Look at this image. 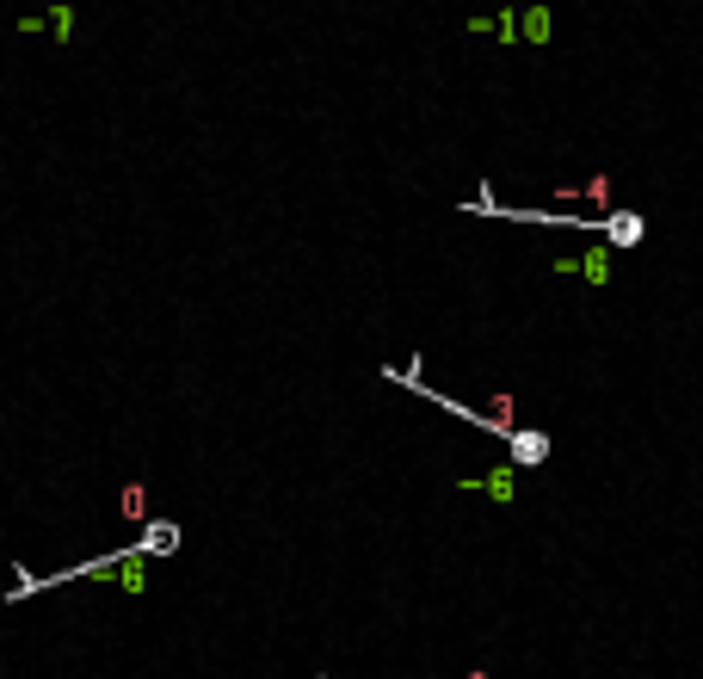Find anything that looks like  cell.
Masks as SVG:
<instances>
[{"instance_id":"6da1fadb","label":"cell","mask_w":703,"mask_h":679,"mask_svg":"<svg viewBox=\"0 0 703 679\" xmlns=\"http://www.w3.org/2000/svg\"><path fill=\"white\" fill-rule=\"evenodd\" d=\"M136 550H142V556H173V550H179V525H173V519H148L142 538H136Z\"/></svg>"},{"instance_id":"7a4b0ae2","label":"cell","mask_w":703,"mask_h":679,"mask_svg":"<svg viewBox=\"0 0 703 679\" xmlns=\"http://www.w3.org/2000/svg\"><path fill=\"white\" fill-rule=\"evenodd\" d=\"M506 451H512L518 470H531V463H543V457H549V433H531V426H518V439H512Z\"/></svg>"},{"instance_id":"3957f363","label":"cell","mask_w":703,"mask_h":679,"mask_svg":"<svg viewBox=\"0 0 703 679\" xmlns=\"http://www.w3.org/2000/svg\"><path fill=\"white\" fill-rule=\"evenodd\" d=\"M605 235H611V247H636V241H642V217H636V210H611V217H605Z\"/></svg>"}]
</instances>
